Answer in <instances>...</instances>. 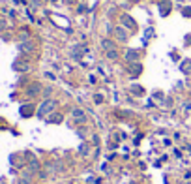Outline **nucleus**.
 Returning a JSON list of instances; mask_svg holds the SVG:
<instances>
[{"label":"nucleus","instance_id":"nucleus-1","mask_svg":"<svg viewBox=\"0 0 191 184\" xmlns=\"http://www.w3.org/2000/svg\"><path fill=\"white\" fill-rule=\"evenodd\" d=\"M54 107H56V102H54V100H45L43 103L39 105V109H38V117H39V118H43V117L49 115V113H51Z\"/></svg>","mask_w":191,"mask_h":184},{"label":"nucleus","instance_id":"nucleus-2","mask_svg":"<svg viewBox=\"0 0 191 184\" xmlns=\"http://www.w3.org/2000/svg\"><path fill=\"white\" fill-rule=\"evenodd\" d=\"M120 23H122V26H126V28H133V30H135V26H137L135 19H133V17H129L127 13H124V15L120 17Z\"/></svg>","mask_w":191,"mask_h":184},{"label":"nucleus","instance_id":"nucleus-3","mask_svg":"<svg viewBox=\"0 0 191 184\" xmlns=\"http://www.w3.org/2000/svg\"><path fill=\"white\" fill-rule=\"evenodd\" d=\"M126 60L129 62V64L139 62V51H135V49H127V51H126Z\"/></svg>","mask_w":191,"mask_h":184},{"label":"nucleus","instance_id":"nucleus-4","mask_svg":"<svg viewBox=\"0 0 191 184\" xmlns=\"http://www.w3.org/2000/svg\"><path fill=\"white\" fill-rule=\"evenodd\" d=\"M114 36H116L118 41H127V32H126L124 26H116L114 28Z\"/></svg>","mask_w":191,"mask_h":184},{"label":"nucleus","instance_id":"nucleus-5","mask_svg":"<svg viewBox=\"0 0 191 184\" xmlns=\"http://www.w3.org/2000/svg\"><path fill=\"white\" fill-rule=\"evenodd\" d=\"M101 47L105 49V51H112V49H116V43H114L112 40L105 38V40H101Z\"/></svg>","mask_w":191,"mask_h":184},{"label":"nucleus","instance_id":"nucleus-6","mask_svg":"<svg viewBox=\"0 0 191 184\" xmlns=\"http://www.w3.org/2000/svg\"><path fill=\"white\" fill-rule=\"evenodd\" d=\"M86 51H88V49L84 47V45H77V47L73 49V56H75V58H81V56L86 53Z\"/></svg>","mask_w":191,"mask_h":184},{"label":"nucleus","instance_id":"nucleus-7","mask_svg":"<svg viewBox=\"0 0 191 184\" xmlns=\"http://www.w3.org/2000/svg\"><path fill=\"white\" fill-rule=\"evenodd\" d=\"M71 115H73L75 120H81V122L84 120V111H82V109H73V111H71Z\"/></svg>","mask_w":191,"mask_h":184},{"label":"nucleus","instance_id":"nucleus-8","mask_svg":"<svg viewBox=\"0 0 191 184\" xmlns=\"http://www.w3.org/2000/svg\"><path fill=\"white\" fill-rule=\"evenodd\" d=\"M180 70H182L184 73H191V60H184L182 66H180Z\"/></svg>","mask_w":191,"mask_h":184},{"label":"nucleus","instance_id":"nucleus-9","mask_svg":"<svg viewBox=\"0 0 191 184\" xmlns=\"http://www.w3.org/2000/svg\"><path fill=\"white\" fill-rule=\"evenodd\" d=\"M34 41H25L23 45H21V49H23V51H26V53H30V51H34Z\"/></svg>","mask_w":191,"mask_h":184},{"label":"nucleus","instance_id":"nucleus-10","mask_svg":"<svg viewBox=\"0 0 191 184\" xmlns=\"http://www.w3.org/2000/svg\"><path fill=\"white\" fill-rule=\"evenodd\" d=\"M140 72H143V66H140L139 62H133V64H131V73H135V75H139Z\"/></svg>","mask_w":191,"mask_h":184},{"label":"nucleus","instance_id":"nucleus-11","mask_svg":"<svg viewBox=\"0 0 191 184\" xmlns=\"http://www.w3.org/2000/svg\"><path fill=\"white\" fill-rule=\"evenodd\" d=\"M38 92H39V85H32V87L26 90V94L28 96H34V94H38Z\"/></svg>","mask_w":191,"mask_h":184},{"label":"nucleus","instance_id":"nucleus-12","mask_svg":"<svg viewBox=\"0 0 191 184\" xmlns=\"http://www.w3.org/2000/svg\"><path fill=\"white\" fill-rule=\"evenodd\" d=\"M107 58H109V60H116V58H118V49H112V51H107Z\"/></svg>","mask_w":191,"mask_h":184},{"label":"nucleus","instance_id":"nucleus-13","mask_svg":"<svg viewBox=\"0 0 191 184\" xmlns=\"http://www.w3.org/2000/svg\"><path fill=\"white\" fill-rule=\"evenodd\" d=\"M159 10H161V15H167V13H169V2H161Z\"/></svg>","mask_w":191,"mask_h":184},{"label":"nucleus","instance_id":"nucleus-14","mask_svg":"<svg viewBox=\"0 0 191 184\" xmlns=\"http://www.w3.org/2000/svg\"><path fill=\"white\" fill-rule=\"evenodd\" d=\"M15 70H21V72H26V70H28V64H26V62H15Z\"/></svg>","mask_w":191,"mask_h":184},{"label":"nucleus","instance_id":"nucleus-15","mask_svg":"<svg viewBox=\"0 0 191 184\" xmlns=\"http://www.w3.org/2000/svg\"><path fill=\"white\" fill-rule=\"evenodd\" d=\"M49 120H51V122H62V115H60V113H58V115H53Z\"/></svg>","mask_w":191,"mask_h":184},{"label":"nucleus","instance_id":"nucleus-16","mask_svg":"<svg viewBox=\"0 0 191 184\" xmlns=\"http://www.w3.org/2000/svg\"><path fill=\"white\" fill-rule=\"evenodd\" d=\"M19 184H30V179H28V177L25 175V177H23V179H21V180H19Z\"/></svg>","mask_w":191,"mask_h":184},{"label":"nucleus","instance_id":"nucleus-17","mask_svg":"<svg viewBox=\"0 0 191 184\" xmlns=\"http://www.w3.org/2000/svg\"><path fill=\"white\" fill-rule=\"evenodd\" d=\"M131 90H135V94H143V88H140L139 85H135V87H133Z\"/></svg>","mask_w":191,"mask_h":184},{"label":"nucleus","instance_id":"nucleus-18","mask_svg":"<svg viewBox=\"0 0 191 184\" xmlns=\"http://www.w3.org/2000/svg\"><path fill=\"white\" fill-rule=\"evenodd\" d=\"M88 152V145H81V154H86Z\"/></svg>","mask_w":191,"mask_h":184},{"label":"nucleus","instance_id":"nucleus-19","mask_svg":"<svg viewBox=\"0 0 191 184\" xmlns=\"http://www.w3.org/2000/svg\"><path fill=\"white\" fill-rule=\"evenodd\" d=\"M94 100H96V103H101V102H103V98H101V94H96Z\"/></svg>","mask_w":191,"mask_h":184},{"label":"nucleus","instance_id":"nucleus-20","mask_svg":"<svg viewBox=\"0 0 191 184\" xmlns=\"http://www.w3.org/2000/svg\"><path fill=\"white\" fill-rule=\"evenodd\" d=\"M184 15L189 17V15H191V10H189V8H186V10H184Z\"/></svg>","mask_w":191,"mask_h":184},{"label":"nucleus","instance_id":"nucleus-21","mask_svg":"<svg viewBox=\"0 0 191 184\" xmlns=\"http://www.w3.org/2000/svg\"><path fill=\"white\" fill-rule=\"evenodd\" d=\"M129 2H139V0H129Z\"/></svg>","mask_w":191,"mask_h":184},{"label":"nucleus","instance_id":"nucleus-22","mask_svg":"<svg viewBox=\"0 0 191 184\" xmlns=\"http://www.w3.org/2000/svg\"><path fill=\"white\" fill-rule=\"evenodd\" d=\"M178 2H184V0H178Z\"/></svg>","mask_w":191,"mask_h":184}]
</instances>
